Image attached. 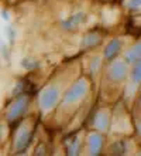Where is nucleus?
I'll list each match as a JSON object with an SVG mask.
<instances>
[{
  "mask_svg": "<svg viewBox=\"0 0 141 156\" xmlns=\"http://www.w3.org/2000/svg\"><path fill=\"white\" fill-rule=\"evenodd\" d=\"M88 92V82L85 80L78 81L76 84H73L72 88L68 91V94L65 95V104H73L79 101L81 98H83Z\"/></svg>",
  "mask_w": 141,
  "mask_h": 156,
  "instance_id": "obj_2",
  "label": "nucleus"
},
{
  "mask_svg": "<svg viewBox=\"0 0 141 156\" xmlns=\"http://www.w3.org/2000/svg\"><path fill=\"white\" fill-rule=\"evenodd\" d=\"M27 104H28V99L25 98V97H23V98L17 99L16 102L12 105V108H10V111H8V119L10 121H14V119L20 118L23 114H24L25 108H27Z\"/></svg>",
  "mask_w": 141,
  "mask_h": 156,
  "instance_id": "obj_4",
  "label": "nucleus"
},
{
  "mask_svg": "<svg viewBox=\"0 0 141 156\" xmlns=\"http://www.w3.org/2000/svg\"><path fill=\"white\" fill-rule=\"evenodd\" d=\"M127 7L131 9V10L141 9V0H129V2H127Z\"/></svg>",
  "mask_w": 141,
  "mask_h": 156,
  "instance_id": "obj_13",
  "label": "nucleus"
},
{
  "mask_svg": "<svg viewBox=\"0 0 141 156\" xmlns=\"http://www.w3.org/2000/svg\"><path fill=\"white\" fill-rule=\"evenodd\" d=\"M99 41H100V38H99V36L97 34H89V36H86V37L83 38V47H93V45L99 44Z\"/></svg>",
  "mask_w": 141,
  "mask_h": 156,
  "instance_id": "obj_11",
  "label": "nucleus"
},
{
  "mask_svg": "<svg viewBox=\"0 0 141 156\" xmlns=\"http://www.w3.org/2000/svg\"><path fill=\"white\" fill-rule=\"evenodd\" d=\"M102 144H103V139H102L100 135L93 133V135L89 136V151H90V153L97 155L102 149Z\"/></svg>",
  "mask_w": 141,
  "mask_h": 156,
  "instance_id": "obj_7",
  "label": "nucleus"
},
{
  "mask_svg": "<svg viewBox=\"0 0 141 156\" xmlns=\"http://www.w3.org/2000/svg\"><path fill=\"white\" fill-rule=\"evenodd\" d=\"M120 50H121V41L117 40V38H114V40H112L109 44L106 45L105 57L107 58V60H113L117 54L120 53Z\"/></svg>",
  "mask_w": 141,
  "mask_h": 156,
  "instance_id": "obj_5",
  "label": "nucleus"
},
{
  "mask_svg": "<svg viewBox=\"0 0 141 156\" xmlns=\"http://www.w3.org/2000/svg\"><path fill=\"white\" fill-rule=\"evenodd\" d=\"M95 126H96L97 129H100V131H106L107 126H109V116L106 115L105 112H103V114H99L96 121H95Z\"/></svg>",
  "mask_w": 141,
  "mask_h": 156,
  "instance_id": "obj_10",
  "label": "nucleus"
},
{
  "mask_svg": "<svg viewBox=\"0 0 141 156\" xmlns=\"http://www.w3.org/2000/svg\"><path fill=\"white\" fill-rule=\"evenodd\" d=\"M133 80L136 82H141V58H138L133 68Z\"/></svg>",
  "mask_w": 141,
  "mask_h": 156,
  "instance_id": "obj_12",
  "label": "nucleus"
},
{
  "mask_svg": "<svg viewBox=\"0 0 141 156\" xmlns=\"http://www.w3.org/2000/svg\"><path fill=\"white\" fill-rule=\"evenodd\" d=\"M140 107H141V99H140Z\"/></svg>",
  "mask_w": 141,
  "mask_h": 156,
  "instance_id": "obj_14",
  "label": "nucleus"
},
{
  "mask_svg": "<svg viewBox=\"0 0 141 156\" xmlns=\"http://www.w3.org/2000/svg\"><path fill=\"white\" fill-rule=\"evenodd\" d=\"M138 58H141V43H138L137 45H134L133 48L127 53V55H126L127 62H136Z\"/></svg>",
  "mask_w": 141,
  "mask_h": 156,
  "instance_id": "obj_9",
  "label": "nucleus"
},
{
  "mask_svg": "<svg viewBox=\"0 0 141 156\" xmlns=\"http://www.w3.org/2000/svg\"><path fill=\"white\" fill-rule=\"evenodd\" d=\"M83 21H85V14L78 13V14L71 16L66 21H64V27H65V29H69V30H73L75 27H78L79 24H82Z\"/></svg>",
  "mask_w": 141,
  "mask_h": 156,
  "instance_id": "obj_8",
  "label": "nucleus"
},
{
  "mask_svg": "<svg viewBox=\"0 0 141 156\" xmlns=\"http://www.w3.org/2000/svg\"><path fill=\"white\" fill-rule=\"evenodd\" d=\"M58 98H59V91L55 87H48L42 91V94L40 97V107L44 111H49L55 107V104L58 102Z\"/></svg>",
  "mask_w": 141,
  "mask_h": 156,
  "instance_id": "obj_1",
  "label": "nucleus"
},
{
  "mask_svg": "<svg viewBox=\"0 0 141 156\" xmlns=\"http://www.w3.org/2000/svg\"><path fill=\"white\" fill-rule=\"evenodd\" d=\"M31 138V132L28 131L27 128H23V131L20 132V135L17 136V142H16V149L17 151H23L27 148L28 142Z\"/></svg>",
  "mask_w": 141,
  "mask_h": 156,
  "instance_id": "obj_6",
  "label": "nucleus"
},
{
  "mask_svg": "<svg viewBox=\"0 0 141 156\" xmlns=\"http://www.w3.org/2000/svg\"><path fill=\"white\" fill-rule=\"evenodd\" d=\"M127 75V66L121 61L113 62L112 67L109 68V78L113 81H121Z\"/></svg>",
  "mask_w": 141,
  "mask_h": 156,
  "instance_id": "obj_3",
  "label": "nucleus"
}]
</instances>
